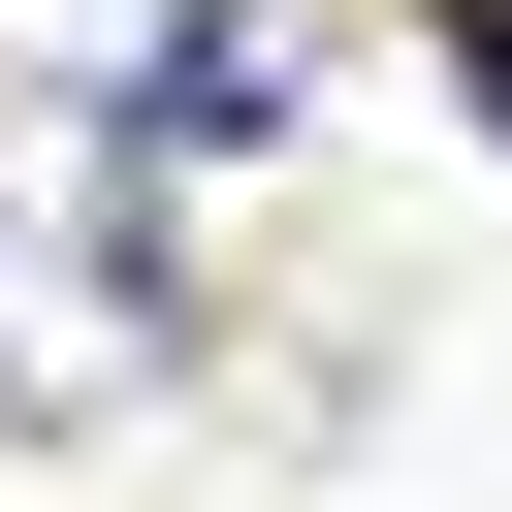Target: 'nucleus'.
<instances>
[{
    "label": "nucleus",
    "mask_w": 512,
    "mask_h": 512,
    "mask_svg": "<svg viewBox=\"0 0 512 512\" xmlns=\"http://www.w3.org/2000/svg\"><path fill=\"white\" fill-rule=\"evenodd\" d=\"M480 64H512V32H480Z\"/></svg>",
    "instance_id": "obj_3"
},
{
    "label": "nucleus",
    "mask_w": 512,
    "mask_h": 512,
    "mask_svg": "<svg viewBox=\"0 0 512 512\" xmlns=\"http://www.w3.org/2000/svg\"><path fill=\"white\" fill-rule=\"evenodd\" d=\"M256 128H288V0H192V32L96 96V160H256Z\"/></svg>",
    "instance_id": "obj_2"
},
{
    "label": "nucleus",
    "mask_w": 512,
    "mask_h": 512,
    "mask_svg": "<svg viewBox=\"0 0 512 512\" xmlns=\"http://www.w3.org/2000/svg\"><path fill=\"white\" fill-rule=\"evenodd\" d=\"M96 384H160V224H128V160H32L0 192V416H96Z\"/></svg>",
    "instance_id": "obj_1"
}]
</instances>
